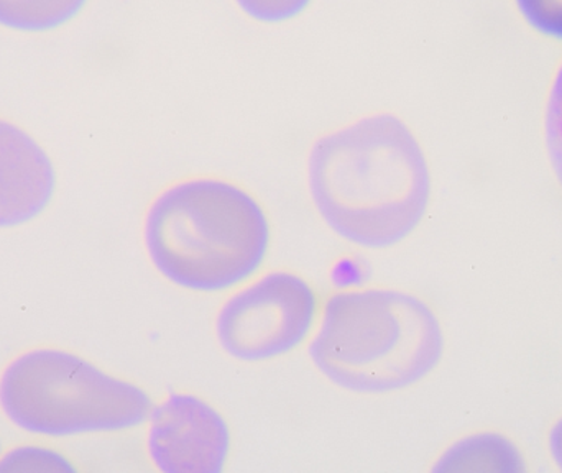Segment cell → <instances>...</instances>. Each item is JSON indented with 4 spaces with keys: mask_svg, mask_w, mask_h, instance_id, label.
<instances>
[{
    "mask_svg": "<svg viewBox=\"0 0 562 473\" xmlns=\"http://www.w3.org/2000/svg\"><path fill=\"white\" fill-rule=\"evenodd\" d=\"M307 191L336 236L385 250L406 240L431 203L428 158L412 128L393 114H373L314 142Z\"/></svg>",
    "mask_w": 562,
    "mask_h": 473,
    "instance_id": "obj_1",
    "label": "cell"
},
{
    "mask_svg": "<svg viewBox=\"0 0 562 473\" xmlns=\"http://www.w3.org/2000/svg\"><path fill=\"white\" fill-rule=\"evenodd\" d=\"M55 188V167L45 148L19 125L0 119V229L40 216Z\"/></svg>",
    "mask_w": 562,
    "mask_h": 473,
    "instance_id": "obj_7",
    "label": "cell"
},
{
    "mask_svg": "<svg viewBox=\"0 0 562 473\" xmlns=\"http://www.w3.org/2000/svg\"><path fill=\"white\" fill-rule=\"evenodd\" d=\"M88 0H0V26L15 32L42 33L65 26Z\"/></svg>",
    "mask_w": 562,
    "mask_h": 473,
    "instance_id": "obj_9",
    "label": "cell"
},
{
    "mask_svg": "<svg viewBox=\"0 0 562 473\" xmlns=\"http://www.w3.org/2000/svg\"><path fill=\"white\" fill-rule=\"evenodd\" d=\"M144 240L165 280L194 293H223L259 273L272 226L266 207L244 188L220 178H191L155 198Z\"/></svg>",
    "mask_w": 562,
    "mask_h": 473,
    "instance_id": "obj_2",
    "label": "cell"
},
{
    "mask_svg": "<svg viewBox=\"0 0 562 473\" xmlns=\"http://www.w3.org/2000/svg\"><path fill=\"white\" fill-rule=\"evenodd\" d=\"M445 346L441 323L422 297L366 288L326 301L310 359L324 379L346 392L385 395L435 372Z\"/></svg>",
    "mask_w": 562,
    "mask_h": 473,
    "instance_id": "obj_3",
    "label": "cell"
},
{
    "mask_svg": "<svg viewBox=\"0 0 562 473\" xmlns=\"http://www.w3.org/2000/svg\"><path fill=\"white\" fill-rule=\"evenodd\" d=\"M317 316L319 300L303 277L270 271L223 304L216 317L217 342L240 362H269L300 349Z\"/></svg>",
    "mask_w": 562,
    "mask_h": 473,
    "instance_id": "obj_5",
    "label": "cell"
},
{
    "mask_svg": "<svg viewBox=\"0 0 562 473\" xmlns=\"http://www.w3.org/2000/svg\"><path fill=\"white\" fill-rule=\"evenodd\" d=\"M544 135H547L551 167L562 188V63L554 76L550 98H548Z\"/></svg>",
    "mask_w": 562,
    "mask_h": 473,
    "instance_id": "obj_11",
    "label": "cell"
},
{
    "mask_svg": "<svg viewBox=\"0 0 562 473\" xmlns=\"http://www.w3.org/2000/svg\"><path fill=\"white\" fill-rule=\"evenodd\" d=\"M432 471L521 473L527 464L514 442L495 432H481L451 446Z\"/></svg>",
    "mask_w": 562,
    "mask_h": 473,
    "instance_id": "obj_8",
    "label": "cell"
},
{
    "mask_svg": "<svg viewBox=\"0 0 562 473\" xmlns=\"http://www.w3.org/2000/svg\"><path fill=\"white\" fill-rule=\"evenodd\" d=\"M147 451L164 473H223L233 435L223 413L191 393H171L151 409Z\"/></svg>",
    "mask_w": 562,
    "mask_h": 473,
    "instance_id": "obj_6",
    "label": "cell"
},
{
    "mask_svg": "<svg viewBox=\"0 0 562 473\" xmlns=\"http://www.w3.org/2000/svg\"><path fill=\"white\" fill-rule=\"evenodd\" d=\"M550 452L558 468L562 471V418L558 419L557 425L551 428Z\"/></svg>",
    "mask_w": 562,
    "mask_h": 473,
    "instance_id": "obj_13",
    "label": "cell"
},
{
    "mask_svg": "<svg viewBox=\"0 0 562 473\" xmlns=\"http://www.w3.org/2000/svg\"><path fill=\"white\" fill-rule=\"evenodd\" d=\"M515 5L535 32L562 42V0H515Z\"/></svg>",
    "mask_w": 562,
    "mask_h": 473,
    "instance_id": "obj_12",
    "label": "cell"
},
{
    "mask_svg": "<svg viewBox=\"0 0 562 473\" xmlns=\"http://www.w3.org/2000/svg\"><path fill=\"white\" fill-rule=\"evenodd\" d=\"M244 15L263 25H280L303 15L313 0H234Z\"/></svg>",
    "mask_w": 562,
    "mask_h": 473,
    "instance_id": "obj_10",
    "label": "cell"
},
{
    "mask_svg": "<svg viewBox=\"0 0 562 473\" xmlns=\"http://www.w3.org/2000/svg\"><path fill=\"white\" fill-rule=\"evenodd\" d=\"M0 406L23 431L68 438L138 428L155 405L140 386L76 353L35 349L3 370Z\"/></svg>",
    "mask_w": 562,
    "mask_h": 473,
    "instance_id": "obj_4",
    "label": "cell"
}]
</instances>
